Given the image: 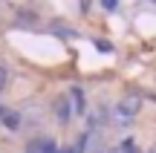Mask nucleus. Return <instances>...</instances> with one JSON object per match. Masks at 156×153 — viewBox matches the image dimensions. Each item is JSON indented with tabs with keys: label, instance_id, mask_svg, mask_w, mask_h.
I'll use <instances>...</instances> for the list:
<instances>
[{
	"label": "nucleus",
	"instance_id": "f257e3e1",
	"mask_svg": "<svg viewBox=\"0 0 156 153\" xmlns=\"http://www.w3.org/2000/svg\"><path fill=\"white\" fill-rule=\"evenodd\" d=\"M139 110H142V96H139V92H127V96L119 98L116 113H113V121H116L119 127H127V124H133V121H136Z\"/></svg>",
	"mask_w": 156,
	"mask_h": 153
},
{
	"label": "nucleus",
	"instance_id": "f03ea898",
	"mask_svg": "<svg viewBox=\"0 0 156 153\" xmlns=\"http://www.w3.org/2000/svg\"><path fill=\"white\" fill-rule=\"evenodd\" d=\"M26 153H58L55 139H35L26 144Z\"/></svg>",
	"mask_w": 156,
	"mask_h": 153
},
{
	"label": "nucleus",
	"instance_id": "7ed1b4c3",
	"mask_svg": "<svg viewBox=\"0 0 156 153\" xmlns=\"http://www.w3.org/2000/svg\"><path fill=\"white\" fill-rule=\"evenodd\" d=\"M55 113H58V121H61V124H67V121L73 119V104H69L67 96H61L55 101Z\"/></svg>",
	"mask_w": 156,
	"mask_h": 153
},
{
	"label": "nucleus",
	"instance_id": "20e7f679",
	"mask_svg": "<svg viewBox=\"0 0 156 153\" xmlns=\"http://www.w3.org/2000/svg\"><path fill=\"white\" fill-rule=\"evenodd\" d=\"M84 153H107V148L101 144V136H87V142H84Z\"/></svg>",
	"mask_w": 156,
	"mask_h": 153
},
{
	"label": "nucleus",
	"instance_id": "39448f33",
	"mask_svg": "<svg viewBox=\"0 0 156 153\" xmlns=\"http://www.w3.org/2000/svg\"><path fill=\"white\" fill-rule=\"evenodd\" d=\"M67 98H69V104H73V113H81L84 110V96H81L78 87H73V90L67 92Z\"/></svg>",
	"mask_w": 156,
	"mask_h": 153
},
{
	"label": "nucleus",
	"instance_id": "423d86ee",
	"mask_svg": "<svg viewBox=\"0 0 156 153\" xmlns=\"http://www.w3.org/2000/svg\"><path fill=\"white\" fill-rule=\"evenodd\" d=\"M104 3V9H116V0H101Z\"/></svg>",
	"mask_w": 156,
	"mask_h": 153
},
{
	"label": "nucleus",
	"instance_id": "0eeeda50",
	"mask_svg": "<svg viewBox=\"0 0 156 153\" xmlns=\"http://www.w3.org/2000/svg\"><path fill=\"white\" fill-rule=\"evenodd\" d=\"M3 81H6V69L0 67V84H3Z\"/></svg>",
	"mask_w": 156,
	"mask_h": 153
},
{
	"label": "nucleus",
	"instance_id": "6e6552de",
	"mask_svg": "<svg viewBox=\"0 0 156 153\" xmlns=\"http://www.w3.org/2000/svg\"><path fill=\"white\" fill-rule=\"evenodd\" d=\"M81 9H90V0H81Z\"/></svg>",
	"mask_w": 156,
	"mask_h": 153
},
{
	"label": "nucleus",
	"instance_id": "1a4fd4ad",
	"mask_svg": "<svg viewBox=\"0 0 156 153\" xmlns=\"http://www.w3.org/2000/svg\"><path fill=\"white\" fill-rule=\"evenodd\" d=\"M151 153H156V150H151Z\"/></svg>",
	"mask_w": 156,
	"mask_h": 153
}]
</instances>
